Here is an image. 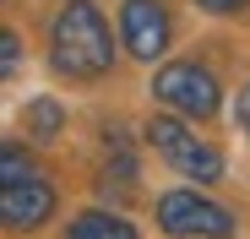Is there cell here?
Listing matches in <instances>:
<instances>
[{
  "mask_svg": "<svg viewBox=\"0 0 250 239\" xmlns=\"http://www.w3.org/2000/svg\"><path fill=\"white\" fill-rule=\"evenodd\" d=\"M49 65L65 82H104L114 71V33L93 0H71L49 22Z\"/></svg>",
  "mask_w": 250,
  "mask_h": 239,
  "instance_id": "obj_1",
  "label": "cell"
},
{
  "mask_svg": "<svg viewBox=\"0 0 250 239\" xmlns=\"http://www.w3.org/2000/svg\"><path fill=\"white\" fill-rule=\"evenodd\" d=\"M142 136H147V147H152L174 174L201 179V185H218V179H223V152H218L212 141H201V136L190 131V120H185V114H174V109L152 114Z\"/></svg>",
  "mask_w": 250,
  "mask_h": 239,
  "instance_id": "obj_2",
  "label": "cell"
},
{
  "mask_svg": "<svg viewBox=\"0 0 250 239\" xmlns=\"http://www.w3.org/2000/svg\"><path fill=\"white\" fill-rule=\"evenodd\" d=\"M147 93L158 98V109H174V114L196 120V125L218 120V109H223V87H218V76L207 71L201 60H169V65H158Z\"/></svg>",
  "mask_w": 250,
  "mask_h": 239,
  "instance_id": "obj_3",
  "label": "cell"
},
{
  "mask_svg": "<svg viewBox=\"0 0 250 239\" xmlns=\"http://www.w3.org/2000/svg\"><path fill=\"white\" fill-rule=\"evenodd\" d=\"M152 212H158V228L169 239H234V212L218 207L212 196L190 190V185L163 190Z\"/></svg>",
  "mask_w": 250,
  "mask_h": 239,
  "instance_id": "obj_4",
  "label": "cell"
},
{
  "mask_svg": "<svg viewBox=\"0 0 250 239\" xmlns=\"http://www.w3.org/2000/svg\"><path fill=\"white\" fill-rule=\"evenodd\" d=\"M120 44H125L131 60L158 65L163 55H169V44H174L169 6H163V0H125V6H120Z\"/></svg>",
  "mask_w": 250,
  "mask_h": 239,
  "instance_id": "obj_5",
  "label": "cell"
},
{
  "mask_svg": "<svg viewBox=\"0 0 250 239\" xmlns=\"http://www.w3.org/2000/svg\"><path fill=\"white\" fill-rule=\"evenodd\" d=\"M60 207V196L44 174H22V179H0V223H6L11 234H33V228H44Z\"/></svg>",
  "mask_w": 250,
  "mask_h": 239,
  "instance_id": "obj_6",
  "label": "cell"
},
{
  "mask_svg": "<svg viewBox=\"0 0 250 239\" xmlns=\"http://www.w3.org/2000/svg\"><path fill=\"white\" fill-rule=\"evenodd\" d=\"M65 239H136V223L114 207H87L65 223Z\"/></svg>",
  "mask_w": 250,
  "mask_h": 239,
  "instance_id": "obj_7",
  "label": "cell"
},
{
  "mask_svg": "<svg viewBox=\"0 0 250 239\" xmlns=\"http://www.w3.org/2000/svg\"><path fill=\"white\" fill-rule=\"evenodd\" d=\"M22 131H27V141H55L65 131V103L60 98H33L22 109Z\"/></svg>",
  "mask_w": 250,
  "mask_h": 239,
  "instance_id": "obj_8",
  "label": "cell"
},
{
  "mask_svg": "<svg viewBox=\"0 0 250 239\" xmlns=\"http://www.w3.org/2000/svg\"><path fill=\"white\" fill-rule=\"evenodd\" d=\"M22 174H33V152L22 141H6L0 147V179H22Z\"/></svg>",
  "mask_w": 250,
  "mask_h": 239,
  "instance_id": "obj_9",
  "label": "cell"
},
{
  "mask_svg": "<svg viewBox=\"0 0 250 239\" xmlns=\"http://www.w3.org/2000/svg\"><path fill=\"white\" fill-rule=\"evenodd\" d=\"M0 65H6V82H17V76H22V38L6 27V33H0Z\"/></svg>",
  "mask_w": 250,
  "mask_h": 239,
  "instance_id": "obj_10",
  "label": "cell"
},
{
  "mask_svg": "<svg viewBox=\"0 0 250 239\" xmlns=\"http://www.w3.org/2000/svg\"><path fill=\"white\" fill-rule=\"evenodd\" d=\"M196 6L207 17H239V11H250V0H196Z\"/></svg>",
  "mask_w": 250,
  "mask_h": 239,
  "instance_id": "obj_11",
  "label": "cell"
},
{
  "mask_svg": "<svg viewBox=\"0 0 250 239\" xmlns=\"http://www.w3.org/2000/svg\"><path fill=\"white\" fill-rule=\"evenodd\" d=\"M234 125H239V136H250V82L234 93Z\"/></svg>",
  "mask_w": 250,
  "mask_h": 239,
  "instance_id": "obj_12",
  "label": "cell"
}]
</instances>
